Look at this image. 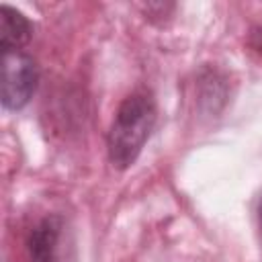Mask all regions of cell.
I'll return each mask as SVG.
<instances>
[{
    "label": "cell",
    "instance_id": "obj_5",
    "mask_svg": "<svg viewBox=\"0 0 262 262\" xmlns=\"http://www.w3.org/2000/svg\"><path fill=\"white\" fill-rule=\"evenodd\" d=\"M258 227H260V235H262V199L258 203Z\"/></svg>",
    "mask_w": 262,
    "mask_h": 262
},
{
    "label": "cell",
    "instance_id": "obj_4",
    "mask_svg": "<svg viewBox=\"0 0 262 262\" xmlns=\"http://www.w3.org/2000/svg\"><path fill=\"white\" fill-rule=\"evenodd\" d=\"M33 37V25L31 20L10 8L8 4L0 6V47L2 51H20Z\"/></svg>",
    "mask_w": 262,
    "mask_h": 262
},
{
    "label": "cell",
    "instance_id": "obj_2",
    "mask_svg": "<svg viewBox=\"0 0 262 262\" xmlns=\"http://www.w3.org/2000/svg\"><path fill=\"white\" fill-rule=\"evenodd\" d=\"M39 68L25 51H2V106L23 108L37 90Z\"/></svg>",
    "mask_w": 262,
    "mask_h": 262
},
{
    "label": "cell",
    "instance_id": "obj_3",
    "mask_svg": "<svg viewBox=\"0 0 262 262\" xmlns=\"http://www.w3.org/2000/svg\"><path fill=\"white\" fill-rule=\"evenodd\" d=\"M61 237H63V221L57 215L45 217L39 221L27 239L29 256L33 262H63V250H61Z\"/></svg>",
    "mask_w": 262,
    "mask_h": 262
},
{
    "label": "cell",
    "instance_id": "obj_1",
    "mask_svg": "<svg viewBox=\"0 0 262 262\" xmlns=\"http://www.w3.org/2000/svg\"><path fill=\"white\" fill-rule=\"evenodd\" d=\"M156 125V104L149 94L135 92L127 96L111 123L106 147L115 168L127 170L139 158L151 129Z\"/></svg>",
    "mask_w": 262,
    "mask_h": 262
}]
</instances>
